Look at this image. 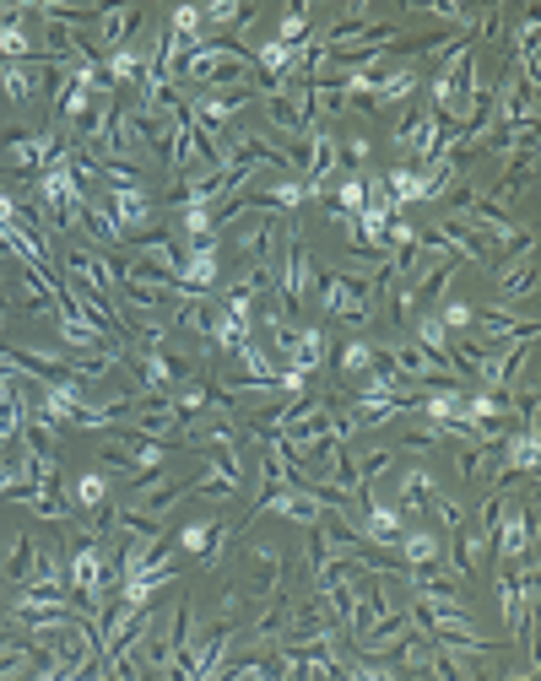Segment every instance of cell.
Segmentation results:
<instances>
[{
    "label": "cell",
    "instance_id": "6da1fadb",
    "mask_svg": "<svg viewBox=\"0 0 541 681\" xmlns=\"http://www.w3.org/2000/svg\"><path fill=\"white\" fill-rule=\"evenodd\" d=\"M261 103H266V120L270 130L281 135V146H303L309 135H314V114H309V81H281V87H266L261 81V92H255Z\"/></svg>",
    "mask_w": 541,
    "mask_h": 681
},
{
    "label": "cell",
    "instance_id": "7a4b0ae2",
    "mask_svg": "<svg viewBox=\"0 0 541 681\" xmlns=\"http://www.w3.org/2000/svg\"><path fill=\"white\" fill-rule=\"evenodd\" d=\"M266 330H270V341H276V352H281V363L292 373H314L325 363V330L292 325L281 309H266Z\"/></svg>",
    "mask_w": 541,
    "mask_h": 681
},
{
    "label": "cell",
    "instance_id": "3957f363",
    "mask_svg": "<svg viewBox=\"0 0 541 681\" xmlns=\"http://www.w3.org/2000/svg\"><path fill=\"white\" fill-rule=\"evenodd\" d=\"M374 271H352V276H341L331 271L325 282H320V304L331 319H346V325H363L368 314H374Z\"/></svg>",
    "mask_w": 541,
    "mask_h": 681
},
{
    "label": "cell",
    "instance_id": "277c9868",
    "mask_svg": "<svg viewBox=\"0 0 541 681\" xmlns=\"http://www.w3.org/2000/svg\"><path fill=\"white\" fill-rule=\"evenodd\" d=\"M472 44H455L450 55H444V70L433 76V92H428V103L444 114V120H461V103H466V87H472Z\"/></svg>",
    "mask_w": 541,
    "mask_h": 681
},
{
    "label": "cell",
    "instance_id": "5b68a950",
    "mask_svg": "<svg viewBox=\"0 0 541 681\" xmlns=\"http://www.w3.org/2000/svg\"><path fill=\"white\" fill-rule=\"evenodd\" d=\"M255 508H261V514H281V519H292V525H320V514H331L336 503L298 482V487H276V493H266Z\"/></svg>",
    "mask_w": 541,
    "mask_h": 681
},
{
    "label": "cell",
    "instance_id": "8992f818",
    "mask_svg": "<svg viewBox=\"0 0 541 681\" xmlns=\"http://www.w3.org/2000/svg\"><path fill=\"white\" fill-rule=\"evenodd\" d=\"M417 87H422V81H417V70H411V65H396V70H374V76H368V87H363L352 103H363L368 114H390V109H396V103H406Z\"/></svg>",
    "mask_w": 541,
    "mask_h": 681
},
{
    "label": "cell",
    "instance_id": "52a82bcc",
    "mask_svg": "<svg viewBox=\"0 0 541 681\" xmlns=\"http://www.w3.org/2000/svg\"><path fill=\"white\" fill-rule=\"evenodd\" d=\"M109 211H114V222H120L125 239H152V233H157V200L141 185L114 189V195H109Z\"/></svg>",
    "mask_w": 541,
    "mask_h": 681
},
{
    "label": "cell",
    "instance_id": "ba28073f",
    "mask_svg": "<svg viewBox=\"0 0 541 681\" xmlns=\"http://www.w3.org/2000/svg\"><path fill=\"white\" fill-rule=\"evenodd\" d=\"M168 460V443H152V438H103V465H114V471H135V476H146V471H157Z\"/></svg>",
    "mask_w": 541,
    "mask_h": 681
},
{
    "label": "cell",
    "instance_id": "9c48e42d",
    "mask_svg": "<svg viewBox=\"0 0 541 681\" xmlns=\"http://www.w3.org/2000/svg\"><path fill=\"white\" fill-rule=\"evenodd\" d=\"M281 304H298L309 287H314V260H309V244H303V233L298 228H287V244H281Z\"/></svg>",
    "mask_w": 541,
    "mask_h": 681
},
{
    "label": "cell",
    "instance_id": "30bf717a",
    "mask_svg": "<svg viewBox=\"0 0 541 681\" xmlns=\"http://www.w3.org/2000/svg\"><path fill=\"white\" fill-rule=\"evenodd\" d=\"M428 239H433V244H444L450 254H455V260H472V265H487V260H493V244L476 233L466 217H439Z\"/></svg>",
    "mask_w": 541,
    "mask_h": 681
},
{
    "label": "cell",
    "instance_id": "8fae6325",
    "mask_svg": "<svg viewBox=\"0 0 541 681\" xmlns=\"http://www.w3.org/2000/svg\"><path fill=\"white\" fill-rule=\"evenodd\" d=\"M5 157L33 179V168H49L55 157H60V130L55 124H44V130H27V135H11V146H5Z\"/></svg>",
    "mask_w": 541,
    "mask_h": 681
},
{
    "label": "cell",
    "instance_id": "7c38bea8",
    "mask_svg": "<svg viewBox=\"0 0 541 681\" xmlns=\"http://www.w3.org/2000/svg\"><path fill=\"white\" fill-rule=\"evenodd\" d=\"M493 541H498V558H504V562L531 558V514H520V503H515V497H509V503L498 508Z\"/></svg>",
    "mask_w": 541,
    "mask_h": 681
},
{
    "label": "cell",
    "instance_id": "4fadbf2b",
    "mask_svg": "<svg viewBox=\"0 0 541 681\" xmlns=\"http://www.w3.org/2000/svg\"><path fill=\"white\" fill-rule=\"evenodd\" d=\"M49 70H60L55 61H0V92L11 98V103H27V98H38L44 92V76Z\"/></svg>",
    "mask_w": 541,
    "mask_h": 681
},
{
    "label": "cell",
    "instance_id": "5bb4252c",
    "mask_svg": "<svg viewBox=\"0 0 541 681\" xmlns=\"http://www.w3.org/2000/svg\"><path fill=\"white\" fill-rule=\"evenodd\" d=\"M60 341L70 352H109V347H120V330H109L98 319H81V314H70L60 304Z\"/></svg>",
    "mask_w": 541,
    "mask_h": 681
},
{
    "label": "cell",
    "instance_id": "9a60e30c",
    "mask_svg": "<svg viewBox=\"0 0 541 681\" xmlns=\"http://www.w3.org/2000/svg\"><path fill=\"white\" fill-rule=\"evenodd\" d=\"M244 558H250V568H244V590H250V595H261V601H270V595L281 590L287 558H281L276 547H266V541H261V547H250Z\"/></svg>",
    "mask_w": 541,
    "mask_h": 681
},
{
    "label": "cell",
    "instance_id": "2e32d148",
    "mask_svg": "<svg viewBox=\"0 0 541 681\" xmlns=\"http://www.w3.org/2000/svg\"><path fill=\"white\" fill-rule=\"evenodd\" d=\"M352 395H379V400H417V384H411L406 373L385 369V363H374L368 373H357V378H352Z\"/></svg>",
    "mask_w": 541,
    "mask_h": 681
},
{
    "label": "cell",
    "instance_id": "e0dca14e",
    "mask_svg": "<svg viewBox=\"0 0 541 681\" xmlns=\"http://www.w3.org/2000/svg\"><path fill=\"white\" fill-rule=\"evenodd\" d=\"M303 168H309V195H325V185H331V174H336V163H341V146L325 135V130H314L309 141H303Z\"/></svg>",
    "mask_w": 541,
    "mask_h": 681
},
{
    "label": "cell",
    "instance_id": "ac0fdd59",
    "mask_svg": "<svg viewBox=\"0 0 541 681\" xmlns=\"http://www.w3.org/2000/svg\"><path fill=\"white\" fill-rule=\"evenodd\" d=\"M406 530V514L396 503H379V497H368V519H363V541L368 547H396Z\"/></svg>",
    "mask_w": 541,
    "mask_h": 681
},
{
    "label": "cell",
    "instance_id": "d6986e66",
    "mask_svg": "<svg viewBox=\"0 0 541 681\" xmlns=\"http://www.w3.org/2000/svg\"><path fill=\"white\" fill-rule=\"evenodd\" d=\"M135 22H141V6H109V11H98V50L103 55H120L131 44Z\"/></svg>",
    "mask_w": 541,
    "mask_h": 681
},
{
    "label": "cell",
    "instance_id": "ffe728a7",
    "mask_svg": "<svg viewBox=\"0 0 541 681\" xmlns=\"http://www.w3.org/2000/svg\"><path fill=\"white\" fill-rule=\"evenodd\" d=\"M174 282H185V287L206 293V287L217 282V239H196V249L179 260V276H174Z\"/></svg>",
    "mask_w": 541,
    "mask_h": 681
},
{
    "label": "cell",
    "instance_id": "44dd1931",
    "mask_svg": "<svg viewBox=\"0 0 541 681\" xmlns=\"http://www.w3.org/2000/svg\"><path fill=\"white\" fill-rule=\"evenodd\" d=\"M346 103H352V92H346L341 76L309 81V114H314V120H336V114H346Z\"/></svg>",
    "mask_w": 541,
    "mask_h": 681
},
{
    "label": "cell",
    "instance_id": "7402d4cb",
    "mask_svg": "<svg viewBox=\"0 0 541 681\" xmlns=\"http://www.w3.org/2000/svg\"><path fill=\"white\" fill-rule=\"evenodd\" d=\"M433 493H439L433 471H428V465H411V471H401V497H396V508H401V514H422V508L433 503Z\"/></svg>",
    "mask_w": 541,
    "mask_h": 681
},
{
    "label": "cell",
    "instance_id": "603a6c76",
    "mask_svg": "<svg viewBox=\"0 0 541 681\" xmlns=\"http://www.w3.org/2000/svg\"><path fill=\"white\" fill-rule=\"evenodd\" d=\"M16 384H27V378H0V443L22 438V422H27V400Z\"/></svg>",
    "mask_w": 541,
    "mask_h": 681
},
{
    "label": "cell",
    "instance_id": "cb8c5ba5",
    "mask_svg": "<svg viewBox=\"0 0 541 681\" xmlns=\"http://www.w3.org/2000/svg\"><path fill=\"white\" fill-rule=\"evenodd\" d=\"M504 471H520L526 482L537 476V428H520V433H504Z\"/></svg>",
    "mask_w": 541,
    "mask_h": 681
},
{
    "label": "cell",
    "instance_id": "d4e9b609",
    "mask_svg": "<svg viewBox=\"0 0 541 681\" xmlns=\"http://www.w3.org/2000/svg\"><path fill=\"white\" fill-rule=\"evenodd\" d=\"M396 552H401V568H428V562L444 558V541L433 530H401Z\"/></svg>",
    "mask_w": 541,
    "mask_h": 681
},
{
    "label": "cell",
    "instance_id": "484cf974",
    "mask_svg": "<svg viewBox=\"0 0 541 681\" xmlns=\"http://www.w3.org/2000/svg\"><path fill=\"white\" fill-rule=\"evenodd\" d=\"M5 584H33L38 579V541L33 536H11V558H5Z\"/></svg>",
    "mask_w": 541,
    "mask_h": 681
},
{
    "label": "cell",
    "instance_id": "4316f807",
    "mask_svg": "<svg viewBox=\"0 0 541 681\" xmlns=\"http://www.w3.org/2000/svg\"><path fill=\"white\" fill-rule=\"evenodd\" d=\"M179 244L168 239V233H152V239H141V265H152V271H163V276H179Z\"/></svg>",
    "mask_w": 541,
    "mask_h": 681
},
{
    "label": "cell",
    "instance_id": "83f0119b",
    "mask_svg": "<svg viewBox=\"0 0 541 681\" xmlns=\"http://www.w3.org/2000/svg\"><path fill=\"white\" fill-rule=\"evenodd\" d=\"M411 330H417V347H428L433 358H444V363H450V330H444V319H439V314H417V319H411Z\"/></svg>",
    "mask_w": 541,
    "mask_h": 681
},
{
    "label": "cell",
    "instance_id": "f1b7e54d",
    "mask_svg": "<svg viewBox=\"0 0 541 681\" xmlns=\"http://www.w3.org/2000/svg\"><path fill=\"white\" fill-rule=\"evenodd\" d=\"M81 222L98 233V244H103V249H120V244H125V233H120V222H114V211H109V206L87 200V217H81Z\"/></svg>",
    "mask_w": 541,
    "mask_h": 681
},
{
    "label": "cell",
    "instance_id": "f546056e",
    "mask_svg": "<svg viewBox=\"0 0 541 681\" xmlns=\"http://www.w3.org/2000/svg\"><path fill=\"white\" fill-rule=\"evenodd\" d=\"M390 206H396V217H401L411 200H422V179H417V168H390Z\"/></svg>",
    "mask_w": 541,
    "mask_h": 681
},
{
    "label": "cell",
    "instance_id": "4dcf8cb0",
    "mask_svg": "<svg viewBox=\"0 0 541 681\" xmlns=\"http://www.w3.org/2000/svg\"><path fill=\"white\" fill-rule=\"evenodd\" d=\"M390 465H396V454H390V449H385V443H379V449H368V454H357V460H352V471H357V482H363V493H368V487H374V482H379V476H385V471H390Z\"/></svg>",
    "mask_w": 541,
    "mask_h": 681
},
{
    "label": "cell",
    "instance_id": "1f68e13d",
    "mask_svg": "<svg viewBox=\"0 0 541 681\" xmlns=\"http://www.w3.org/2000/svg\"><path fill=\"white\" fill-rule=\"evenodd\" d=\"M233 493H239V476H228V471H217V465H206V476L190 482V497H217V503H222V497H233Z\"/></svg>",
    "mask_w": 541,
    "mask_h": 681
},
{
    "label": "cell",
    "instance_id": "d6a6232c",
    "mask_svg": "<svg viewBox=\"0 0 541 681\" xmlns=\"http://www.w3.org/2000/svg\"><path fill=\"white\" fill-rule=\"evenodd\" d=\"M336 369H341V378H357V373H368V369H374V347H363V341H346V347H341V358H336Z\"/></svg>",
    "mask_w": 541,
    "mask_h": 681
},
{
    "label": "cell",
    "instance_id": "836d02e7",
    "mask_svg": "<svg viewBox=\"0 0 541 681\" xmlns=\"http://www.w3.org/2000/svg\"><path fill=\"white\" fill-rule=\"evenodd\" d=\"M70 497H76V503L92 514V508H103L109 487H103V476H98V471H81V476H76V487H70Z\"/></svg>",
    "mask_w": 541,
    "mask_h": 681
},
{
    "label": "cell",
    "instance_id": "e575fe53",
    "mask_svg": "<svg viewBox=\"0 0 541 681\" xmlns=\"http://www.w3.org/2000/svg\"><path fill=\"white\" fill-rule=\"evenodd\" d=\"M244 17H250V11L233 6V0H211V6H201V22L206 28H217V33H222V28H239Z\"/></svg>",
    "mask_w": 541,
    "mask_h": 681
},
{
    "label": "cell",
    "instance_id": "d590c367",
    "mask_svg": "<svg viewBox=\"0 0 541 681\" xmlns=\"http://www.w3.org/2000/svg\"><path fill=\"white\" fill-rule=\"evenodd\" d=\"M168 33H185V39H211V33H206V22H201V6H174Z\"/></svg>",
    "mask_w": 541,
    "mask_h": 681
},
{
    "label": "cell",
    "instance_id": "8d00e7d4",
    "mask_svg": "<svg viewBox=\"0 0 541 681\" xmlns=\"http://www.w3.org/2000/svg\"><path fill=\"white\" fill-rule=\"evenodd\" d=\"M239 363H244V369H250V378H276V363H270V352L266 347H255V341H244V347H239Z\"/></svg>",
    "mask_w": 541,
    "mask_h": 681
},
{
    "label": "cell",
    "instance_id": "74e56055",
    "mask_svg": "<svg viewBox=\"0 0 541 681\" xmlns=\"http://www.w3.org/2000/svg\"><path fill=\"white\" fill-rule=\"evenodd\" d=\"M309 17H314L309 6H303V11H287V17H281V33H276V44L298 50V44H303V33H309Z\"/></svg>",
    "mask_w": 541,
    "mask_h": 681
},
{
    "label": "cell",
    "instance_id": "f35d334b",
    "mask_svg": "<svg viewBox=\"0 0 541 681\" xmlns=\"http://www.w3.org/2000/svg\"><path fill=\"white\" fill-rule=\"evenodd\" d=\"M439 428H433V422H422V428H406L401 433V449L406 454H433V449H439Z\"/></svg>",
    "mask_w": 541,
    "mask_h": 681
},
{
    "label": "cell",
    "instance_id": "ab89813d",
    "mask_svg": "<svg viewBox=\"0 0 541 681\" xmlns=\"http://www.w3.org/2000/svg\"><path fill=\"white\" fill-rule=\"evenodd\" d=\"M206 541H211V519H196V525H185V530L174 536V547H179V552H196V558L206 552Z\"/></svg>",
    "mask_w": 541,
    "mask_h": 681
},
{
    "label": "cell",
    "instance_id": "60d3db41",
    "mask_svg": "<svg viewBox=\"0 0 541 681\" xmlns=\"http://www.w3.org/2000/svg\"><path fill=\"white\" fill-rule=\"evenodd\" d=\"M255 200H266V206H303V200H314L309 185H270L266 195H255Z\"/></svg>",
    "mask_w": 541,
    "mask_h": 681
},
{
    "label": "cell",
    "instance_id": "b9f144b4",
    "mask_svg": "<svg viewBox=\"0 0 541 681\" xmlns=\"http://www.w3.org/2000/svg\"><path fill=\"white\" fill-rule=\"evenodd\" d=\"M428 508H439V525H444V530H461V525H466V508H461L455 497L433 493V503H428Z\"/></svg>",
    "mask_w": 541,
    "mask_h": 681
},
{
    "label": "cell",
    "instance_id": "7bdbcfd3",
    "mask_svg": "<svg viewBox=\"0 0 541 681\" xmlns=\"http://www.w3.org/2000/svg\"><path fill=\"white\" fill-rule=\"evenodd\" d=\"M336 211H346V217L363 211V179H341L336 185Z\"/></svg>",
    "mask_w": 541,
    "mask_h": 681
},
{
    "label": "cell",
    "instance_id": "ee69618b",
    "mask_svg": "<svg viewBox=\"0 0 541 681\" xmlns=\"http://www.w3.org/2000/svg\"><path fill=\"white\" fill-rule=\"evenodd\" d=\"M439 319H444V330H466V325L476 319V309L466 304V298H455V304H444V314H439Z\"/></svg>",
    "mask_w": 541,
    "mask_h": 681
},
{
    "label": "cell",
    "instance_id": "f6af8a7d",
    "mask_svg": "<svg viewBox=\"0 0 541 681\" xmlns=\"http://www.w3.org/2000/svg\"><path fill=\"white\" fill-rule=\"evenodd\" d=\"M222 677H233V681H266V677H276V666H266V660H244V666H233V671H222Z\"/></svg>",
    "mask_w": 541,
    "mask_h": 681
},
{
    "label": "cell",
    "instance_id": "bcb514c9",
    "mask_svg": "<svg viewBox=\"0 0 541 681\" xmlns=\"http://www.w3.org/2000/svg\"><path fill=\"white\" fill-rule=\"evenodd\" d=\"M0 222H16V195L0 189Z\"/></svg>",
    "mask_w": 541,
    "mask_h": 681
},
{
    "label": "cell",
    "instance_id": "7dc6e473",
    "mask_svg": "<svg viewBox=\"0 0 541 681\" xmlns=\"http://www.w3.org/2000/svg\"><path fill=\"white\" fill-rule=\"evenodd\" d=\"M0 319H5V298H0Z\"/></svg>",
    "mask_w": 541,
    "mask_h": 681
}]
</instances>
